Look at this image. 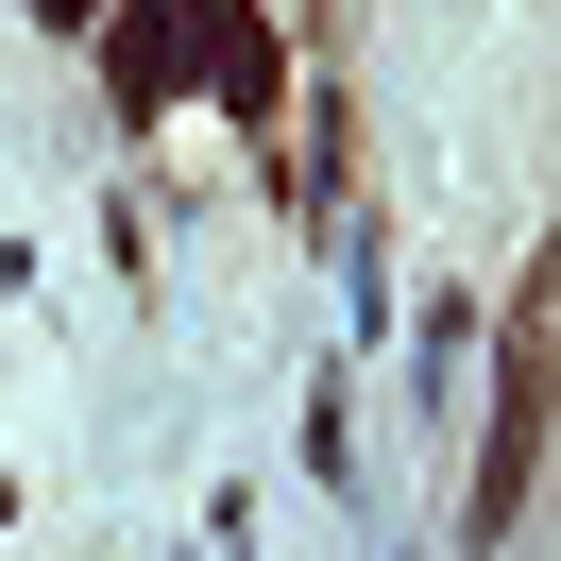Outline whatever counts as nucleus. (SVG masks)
I'll return each instance as SVG.
<instances>
[{"label":"nucleus","mask_w":561,"mask_h":561,"mask_svg":"<svg viewBox=\"0 0 561 561\" xmlns=\"http://www.w3.org/2000/svg\"><path fill=\"white\" fill-rule=\"evenodd\" d=\"M545 425H561V239L511 273V357H493V443H477V493H459V527H511L527 477H545Z\"/></svg>","instance_id":"f257e3e1"},{"label":"nucleus","mask_w":561,"mask_h":561,"mask_svg":"<svg viewBox=\"0 0 561 561\" xmlns=\"http://www.w3.org/2000/svg\"><path fill=\"white\" fill-rule=\"evenodd\" d=\"M85 35H119V103H171V69H187V51H171V0H103V18H85Z\"/></svg>","instance_id":"f03ea898"},{"label":"nucleus","mask_w":561,"mask_h":561,"mask_svg":"<svg viewBox=\"0 0 561 561\" xmlns=\"http://www.w3.org/2000/svg\"><path fill=\"white\" fill-rule=\"evenodd\" d=\"M35 18H51V35H85V18H103V0H35Z\"/></svg>","instance_id":"7ed1b4c3"},{"label":"nucleus","mask_w":561,"mask_h":561,"mask_svg":"<svg viewBox=\"0 0 561 561\" xmlns=\"http://www.w3.org/2000/svg\"><path fill=\"white\" fill-rule=\"evenodd\" d=\"M0 511H18V477H0Z\"/></svg>","instance_id":"20e7f679"}]
</instances>
